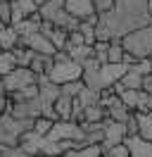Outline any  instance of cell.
Returning a JSON list of instances; mask_svg holds the SVG:
<instances>
[{"instance_id":"6da1fadb","label":"cell","mask_w":152,"mask_h":157,"mask_svg":"<svg viewBox=\"0 0 152 157\" xmlns=\"http://www.w3.org/2000/svg\"><path fill=\"white\" fill-rule=\"evenodd\" d=\"M121 45H124V50H126L128 55H133L135 59L150 57L152 55V24L126 33L121 38Z\"/></svg>"},{"instance_id":"7a4b0ae2","label":"cell","mask_w":152,"mask_h":157,"mask_svg":"<svg viewBox=\"0 0 152 157\" xmlns=\"http://www.w3.org/2000/svg\"><path fill=\"white\" fill-rule=\"evenodd\" d=\"M26 131H33L31 119H14L10 114H0V147L19 145V138Z\"/></svg>"},{"instance_id":"3957f363","label":"cell","mask_w":152,"mask_h":157,"mask_svg":"<svg viewBox=\"0 0 152 157\" xmlns=\"http://www.w3.org/2000/svg\"><path fill=\"white\" fill-rule=\"evenodd\" d=\"M0 81H2V86L7 90V95H12V93H19V90L28 88V86H36L38 76L26 67H14L10 74H5V76L0 78Z\"/></svg>"},{"instance_id":"277c9868","label":"cell","mask_w":152,"mask_h":157,"mask_svg":"<svg viewBox=\"0 0 152 157\" xmlns=\"http://www.w3.org/2000/svg\"><path fill=\"white\" fill-rule=\"evenodd\" d=\"M83 76V69L81 64H76L74 59H64V62H52V69L48 78L57 83V86H64V83H71V81H81Z\"/></svg>"},{"instance_id":"5b68a950","label":"cell","mask_w":152,"mask_h":157,"mask_svg":"<svg viewBox=\"0 0 152 157\" xmlns=\"http://www.w3.org/2000/svg\"><path fill=\"white\" fill-rule=\"evenodd\" d=\"M64 12L76 21H88L93 14H97L90 0H64Z\"/></svg>"},{"instance_id":"8992f818","label":"cell","mask_w":152,"mask_h":157,"mask_svg":"<svg viewBox=\"0 0 152 157\" xmlns=\"http://www.w3.org/2000/svg\"><path fill=\"white\" fill-rule=\"evenodd\" d=\"M126 140V126L119 121H104V140H102V152H107L109 147L119 145Z\"/></svg>"},{"instance_id":"52a82bcc","label":"cell","mask_w":152,"mask_h":157,"mask_svg":"<svg viewBox=\"0 0 152 157\" xmlns=\"http://www.w3.org/2000/svg\"><path fill=\"white\" fill-rule=\"evenodd\" d=\"M126 71H128V67H124V64H102V67H100L102 90H104V88H112L114 83H119Z\"/></svg>"},{"instance_id":"ba28073f","label":"cell","mask_w":152,"mask_h":157,"mask_svg":"<svg viewBox=\"0 0 152 157\" xmlns=\"http://www.w3.org/2000/svg\"><path fill=\"white\" fill-rule=\"evenodd\" d=\"M124 145L128 147V155L131 157H152V143L150 140H142L140 136L126 138Z\"/></svg>"},{"instance_id":"9c48e42d","label":"cell","mask_w":152,"mask_h":157,"mask_svg":"<svg viewBox=\"0 0 152 157\" xmlns=\"http://www.w3.org/2000/svg\"><path fill=\"white\" fill-rule=\"evenodd\" d=\"M52 112H55V121H71V112H74V100L71 98H59L52 102Z\"/></svg>"},{"instance_id":"30bf717a","label":"cell","mask_w":152,"mask_h":157,"mask_svg":"<svg viewBox=\"0 0 152 157\" xmlns=\"http://www.w3.org/2000/svg\"><path fill=\"white\" fill-rule=\"evenodd\" d=\"M59 12H64V0H48L45 5L38 7V14H40L43 21H48V24H52Z\"/></svg>"},{"instance_id":"8fae6325","label":"cell","mask_w":152,"mask_h":157,"mask_svg":"<svg viewBox=\"0 0 152 157\" xmlns=\"http://www.w3.org/2000/svg\"><path fill=\"white\" fill-rule=\"evenodd\" d=\"M40 145H43V138L40 136H36L33 131H26L24 136L19 138V147H24L31 157H36V155H40Z\"/></svg>"},{"instance_id":"7c38bea8","label":"cell","mask_w":152,"mask_h":157,"mask_svg":"<svg viewBox=\"0 0 152 157\" xmlns=\"http://www.w3.org/2000/svg\"><path fill=\"white\" fill-rule=\"evenodd\" d=\"M28 69H31L38 78H45L48 74H50V69H52V57H48V55H33Z\"/></svg>"},{"instance_id":"4fadbf2b","label":"cell","mask_w":152,"mask_h":157,"mask_svg":"<svg viewBox=\"0 0 152 157\" xmlns=\"http://www.w3.org/2000/svg\"><path fill=\"white\" fill-rule=\"evenodd\" d=\"M10 57H12V62H14V67H26L31 64V59H33V52L28 48H21V45H17V48L10 50Z\"/></svg>"},{"instance_id":"5bb4252c","label":"cell","mask_w":152,"mask_h":157,"mask_svg":"<svg viewBox=\"0 0 152 157\" xmlns=\"http://www.w3.org/2000/svg\"><path fill=\"white\" fill-rule=\"evenodd\" d=\"M142 78L145 76H140L135 69H128V71L121 76L119 83L124 86V90H142Z\"/></svg>"},{"instance_id":"9a60e30c","label":"cell","mask_w":152,"mask_h":157,"mask_svg":"<svg viewBox=\"0 0 152 157\" xmlns=\"http://www.w3.org/2000/svg\"><path fill=\"white\" fill-rule=\"evenodd\" d=\"M135 117H138V136L142 140H150L152 143V112L135 114Z\"/></svg>"},{"instance_id":"2e32d148","label":"cell","mask_w":152,"mask_h":157,"mask_svg":"<svg viewBox=\"0 0 152 157\" xmlns=\"http://www.w3.org/2000/svg\"><path fill=\"white\" fill-rule=\"evenodd\" d=\"M124 45H121V40H112L109 43V50H107V64H121V59H124Z\"/></svg>"},{"instance_id":"e0dca14e","label":"cell","mask_w":152,"mask_h":157,"mask_svg":"<svg viewBox=\"0 0 152 157\" xmlns=\"http://www.w3.org/2000/svg\"><path fill=\"white\" fill-rule=\"evenodd\" d=\"M52 126H55V121H52V119H48V117L33 119V133H36V136H40V138H48V136H50Z\"/></svg>"},{"instance_id":"ac0fdd59","label":"cell","mask_w":152,"mask_h":157,"mask_svg":"<svg viewBox=\"0 0 152 157\" xmlns=\"http://www.w3.org/2000/svg\"><path fill=\"white\" fill-rule=\"evenodd\" d=\"M83 81H71V83H64V86H59V95H64V98H71L76 100L81 95V90H83Z\"/></svg>"},{"instance_id":"d6986e66","label":"cell","mask_w":152,"mask_h":157,"mask_svg":"<svg viewBox=\"0 0 152 157\" xmlns=\"http://www.w3.org/2000/svg\"><path fill=\"white\" fill-rule=\"evenodd\" d=\"M78 33L83 36V43L88 45V48H93L95 45V26H88V24H78Z\"/></svg>"},{"instance_id":"ffe728a7","label":"cell","mask_w":152,"mask_h":157,"mask_svg":"<svg viewBox=\"0 0 152 157\" xmlns=\"http://www.w3.org/2000/svg\"><path fill=\"white\" fill-rule=\"evenodd\" d=\"M12 69H14V62L10 57V52H2V50H0V78L5 76V74H10Z\"/></svg>"},{"instance_id":"44dd1931","label":"cell","mask_w":152,"mask_h":157,"mask_svg":"<svg viewBox=\"0 0 152 157\" xmlns=\"http://www.w3.org/2000/svg\"><path fill=\"white\" fill-rule=\"evenodd\" d=\"M0 157H31V155L24 147L14 145V147H0Z\"/></svg>"},{"instance_id":"7402d4cb","label":"cell","mask_w":152,"mask_h":157,"mask_svg":"<svg viewBox=\"0 0 152 157\" xmlns=\"http://www.w3.org/2000/svg\"><path fill=\"white\" fill-rule=\"evenodd\" d=\"M102 145H86L78 150V157H102Z\"/></svg>"},{"instance_id":"603a6c76","label":"cell","mask_w":152,"mask_h":157,"mask_svg":"<svg viewBox=\"0 0 152 157\" xmlns=\"http://www.w3.org/2000/svg\"><path fill=\"white\" fill-rule=\"evenodd\" d=\"M14 2H17L19 5V10L24 12V14H36L38 12V5H36V0H14Z\"/></svg>"},{"instance_id":"cb8c5ba5","label":"cell","mask_w":152,"mask_h":157,"mask_svg":"<svg viewBox=\"0 0 152 157\" xmlns=\"http://www.w3.org/2000/svg\"><path fill=\"white\" fill-rule=\"evenodd\" d=\"M131 69H135L140 76H150V74H152V64H150V59H147V57H145V59H138Z\"/></svg>"},{"instance_id":"d4e9b609","label":"cell","mask_w":152,"mask_h":157,"mask_svg":"<svg viewBox=\"0 0 152 157\" xmlns=\"http://www.w3.org/2000/svg\"><path fill=\"white\" fill-rule=\"evenodd\" d=\"M93 2V7L97 14H104V12H109L114 7V0H90Z\"/></svg>"},{"instance_id":"484cf974","label":"cell","mask_w":152,"mask_h":157,"mask_svg":"<svg viewBox=\"0 0 152 157\" xmlns=\"http://www.w3.org/2000/svg\"><path fill=\"white\" fill-rule=\"evenodd\" d=\"M124 126H126V138L138 136V117H135V114H131V117H128V121H126Z\"/></svg>"},{"instance_id":"4316f807","label":"cell","mask_w":152,"mask_h":157,"mask_svg":"<svg viewBox=\"0 0 152 157\" xmlns=\"http://www.w3.org/2000/svg\"><path fill=\"white\" fill-rule=\"evenodd\" d=\"M104 155H109V157H131V155H128V147L124 145V143H119V145H114V147H109Z\"/></svg>"},{"instance_id":"83f0119b","label":"cell","mask_w":152,"mask_h":157,"mask_svg":"<svg viewBox=\"0 0 152 157\" xmlns=\"http://www.w3.org/2000/svg\"><path fill=\"white\" fill-rule=\"evenodd\" d=\"M142 90H145L147 95H152V74H150V76H145V78H142Z\"/></svg>"},{"instance_id":"f1b7e54d","label":"cell","mask_w":152,"mask_h":157,"mask_svg":"<svg viewBox=\"0 0 152 157\" xmlns=\"http://www.w3.org/2000/svg\"><path fill=\"white\" fill-rule=\"evenodd\" d=\"M147 10H150V17H152V0H147Z\"/></svg>"},{"instance_id":"f546056e","label":"cell","mask_w":152,"mask_h":157,"mask_svg":"<svg viewBox=\"0 0 152 157\" xmlns=\"http://www.w3.org/2000/svg\"><path fill=\"white\" fill-rule=\"evenodd\" d=\"M45 2H48V0H36V5H38V7H40V5H45Z\"/></svg>"},{"instance_id":"4dcf8cb0","label":"cell","mask_w":152,"mask_h":157,"mask_svg":"<svg viewBox=\"0 0 152 157\" xmlns=\"http://www.w3.org/2000/svg\"><path fill=\"white\" fill-rule=\"evenodd\" d=\"M150 112H152V95H150Z\"/></svg>"},{"instance_id":"1f68e13d","label":"cell","mask_w":152,"mask_h":157,"mask_svg":"<svg viewBox=\"0 0 152 157\" xmlns=\"http://www.w3.org/2000/svg\"><path fill=\"white\" fill-rule=\"evenodd\" d=\"M147 59H150V64H152V55H150V57H147Z\"/></svg>"}]
</instances>
